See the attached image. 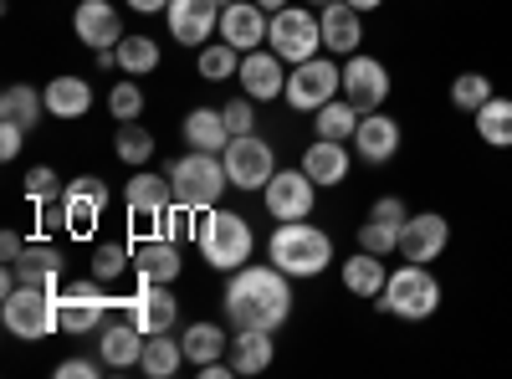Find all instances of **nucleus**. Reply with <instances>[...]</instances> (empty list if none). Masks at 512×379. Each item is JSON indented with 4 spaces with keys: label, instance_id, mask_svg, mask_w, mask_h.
<instances>
[{
    "label": "nucleus",
    "instance_id": "obj_27",
    "mask_svg": "<svg viewBox=\"0 0 512 379\" xmlns=\"http://www.w3.org/2000/svg\"><path fill=\"white\" fill-rule=\"evenodd\" d=\"M277 344L267 328H236V344H231V369L236 374H262L272 364Z\"/></svg>",
    "mask_w": 512,
    "mask_h": 379
},
{
    "label": "nucleus",
    "instance_id": "obj_29",
    "mask_svg": "<svg viewBox=\"0 0 512 379\" xmlns=\"http://www.w3.org/2000/svg\"><path fill=\"white\" fill-rule=\"evenodd\" d=\"M41 93H47V113H52V118H67V123L93 108V88H88L82 77H52Z\"/></svg>",
    "mask_w": 512,
    "mask_h": 379
},
{
    "label": "nucleus",
    "instance_id": "obj_14",
    "mask_svg": "<svg viewBox=\"0 0 512 379\" xmlns=\"http://www.w3.org/2000/svg\"><path fill=\"white\" fill-rule=\"evenodd\" d=\"M451 246V221L436 216V210H420V216H410L400 226V257L405 262H441V251Z\"/></svg>",
    "mask_w": 512,
    "mask_h": 379
},
{
    "label": "nucleus",
    "instance_id": "obj_33",
    "mask_svg": "<svg viewBox=\"0 0 512 379\" xmlns=\"http://www.w3.org/2000/svg\"><path fill=\"white\" fill-rule=\"evenodd\" d=\"M359 118H364V113H359L349 98H333V103H323V108L313 113V139H354Z\"/></svg>",
    "mask_w": 512,
    "mask_h": 379
},
{
    "label": "nucleus",
    "instance_id": "obj_50",
    "mask_svg": "<svg viewBox=\"0 0 512 379\" xmlns=\"http://www.w3.org/2000/svg\"><path fill=\"white\" fill-rule=\"evenodd\" d=\"M349 6H354V11H379L384 0H349Z\"/></svg>",
    "mask_w": 512,
    "mask_h": 379
},
{
    "label": "nucleus",
    "instance_id": "obj_1",
    "mask_svg": "<svg viewBox=\"0 0 512 379\" xmlns=\"http://www.w3.org/2000/svg\"><path fill=\"white\" fill-rule=\"evenodd\" d=\"M226 318L236 328H267L277 333L292 318V277L282 267H236L226 282Z\"/></svg>",
    "mask_w": 512,
    "mask_h": 379
},
{
    "label": "nucleus",
    "instance_id": "obj_49",
    "mask_svg": "<svg viewBox=\"0 0 512 379\" xmlns=\"http://www.w3.org/2000/svg\"><path fill=\"white\" fill-rule=\"evenodd\" d=\"M128 11H139V16H164L169 11V0H123Z\"/></svg>",
    "mask_w": 512,
    "mask_h": 379
},
{
    "label": "nucleus",
    "instance_id": "obj_51",
    "mask_svg": "<svg viewBox=\"0 0 512 379\" xmlns=\"http://www.w3.org/2000/svg\"><path fill=\"white\" fill-rule=\"evenodd\" d=\"M262 11H282V6H292V0H256Z\"/></svg>",
    "mask_w": 512,
    "mask_h": 379
},
{
    "label": "nucleus",
    "instance_id": "obj_36",
    "mask_svg": "<svg viewBox=\"0 0 512 379\" xmlns=\"http://www.w3.org/2000/svg\"><path fill=\"white\" fill-rule=\"evenodd\" d=\"M241 57H246V52H236L231 41H205L200 57H195V67H200L205 82H226V77L241 72Z\"/></svg>",
    "mask_w": 512,
    "mask_h": 379
},
{
    "label": "nucleus",
    "instance_id": "obj_44",
    "mask_svg": "<svg viewBox=\"0 0 512 379\" xmlns=\"http://www.w3.org/2000/svg\"><path fill=\"white\" fill-rule=\"evenodd\" d=\"M221 118H226V129H231V139L251 134V129H256V98H231V103L221 108Z\"/></svg>",
    "mask_w": 512,
    "mask_h": 379
},
{
    "label": "nucleus",
    "instance_id": "obj_45",
    "mask_svg": "<svg viewBox=\"0 0 512 379\" xmlns=\"http://www.w3.org/2000/svg\"><path fill=\"white\" fill-rule=\"evenodd\" d=\"M103 369H108L103 359H82V354H72V359H62V364H57V374H62V379H98Z\"/></svg>",
    "mask_w": 512,
    "mask_h": 379
},
{
    "label": "nucleus",
    "instance_id": "obj_24",
    "mask_svg": "<svg viewBox=\"0 0 512 379\" xmlns=\"http://www.w3.org/2000/svg\"><path fill=\"white\" fill-rule=\"evenodd\" d=\"M16 272H21V282H26V287L62 292V251H57L47 236H36V241H26V251H21Z\"/></svg>",
    "mask_w": 512,
    "mask_h": 379
},
{
    "label": "nucleus",
    "instance_id": "obj_47",
    "mask_svg": "<svg viewBox=\"0 0 512 379\" xmlns=\"http://www.w3.org/2000/svg\"><path fill=\"white\" fill-rule=\"evenodd\" d=\"M26 144V129H16V123H0V159H16Z\"/></svg>",
    "mask_w": 512,
    "mask_h": 379
},
{
    "label": "nucleus",
    "instance_id": "obj_43",
    "mask_svg": "<svg viewBox=\"0 0 512 379\" xmlns=\"http://www.w3.org/2000/svg\"><path fill=\"white\" fill-rule=\"evenodd\" d=\"M108 113L113 123H134L144 113V93H139V82H113V93H108Z\"/></svg>",
    "mask_w": 512,
    "mask_h": 379
},
{
    "label": "nucleus",
    "instance_id": "obj_3",
    "mask_svg": "<svg viewBox=\"0 0 512 379\" xmlns=\"http://www.w3.org/2000/svg\"><path fill=\"white\" fill-rule=\"evenodd\" d=\"M169 185H175V200H180L185 210L205 216V210H216L221 195L231 190V175H226V159H221V154L190 149V154H180L175 164H169Z\"/></svg>",
    "mask_w": 512,
    "mask_h": 379
},
{
    "label": "nucleus",
    "instance_id": "obj_9",
    "mask_svg": "<svg viewBox=\"0 0 512 379\" xmlns=\"http://www.w3.org/2000/svg\"><path fill=\"white\" fill-rule=\"evenodd\" d=\"M221 159H226V175H231L236 190H267V180L277 175V154H272V144H267V139H256V134L231 139V144L221 149Z\"/></svg>",
    "mask_w": 512,
    "mask_h": 379
},
{
    "label": "nucleus",
    "instance_id": "obj_41",
    "mask_svg": "<svg viewBox=\"0 0 512 379\" xmlns=\"http://www.w3.org/2000/svg\"><path fill=\"white\" fill-rule=\"evenodd\" d=\"M62 190H67V185L57 180L52 164H31V170H26V200H31V205H57Z\"/></svg>",
    "mask_w": 512,
    "mask_h": 379
},
{
    "label": "nucleus",
    "instance_id": "obj_21",
    "mask_svg": "<svg viewBox=\"0 0 512 379\" xmlns=\"http://www.w3.org/2000/svg\"><path fill=\"white\" fill-rule=\"evenodd\" d=\"M272 31V11H262L256 0H236L221 11V41H231L236 52H256Z\"/></svg>",
    "mask_w": 512,
    "mask_h": 379
},
{
    "label": "nucleus",
    "instance_id": "obj_52",
    "mask_svg": "<svg viewBox=\"0 0 512 379\" xmlns=\"http://www.w3.org/2000/svg\"><path fill=\"white\" fill-rule=\"evenodd\" d=\"M303 6H318V11H323V6H328V0H303Z\"/></svg>",
    "mask_w": 512,
    "mask_h": 379
},
{
    "label": "nucleus",
    "instance_id": "obj_48",
    "mask_svg": "<svg viewBox=\"0 0 512 379\" xmlns=\"http://www.w3.org/2000/svg\"><path fill=\"white\" fill-rule=\"evenodd\" d=\"M21 251H26V241H21L16 231H6V236H0V257H6V262H21Z\"/></svg>",
    "mask_w": 512,
    "mask_h": 379
},
{
    "label": "nucleus",
    "instance_id": "obj_8",
    "mask_svg": "<svg viewBox=\"0 0 512 379\" xmlns=\"http://www.w3.org/2000/svg\"><path fill=\"white\" fill-rule=\"evenodd\" d=\"M267 47H272L287 67H297V62L318 57V47H323V26H318V16H313L308 6H282V11H272Z\"/></svg>",
    "mask_w": 512,
    "mask_h": 379
},
{
    "label": "nucleus",
    "instance_id": "obj_53",
    "mask_svg": "<svg viewBox=\"0 0 512 379\" xmlns=\"http://www.w3.org/2000/svg\"><path fill=\"white\" fill-rule=\"evenodd\" d=\"M216 6H221V11H226V6H236V0H216Z\"/></svg>",
    "mask_w": 512,
    "mask_h": 379
},
{
    "label": "nucleus",
    "instance_id": "obj_42",
    "mask_svg": "<svg viewBox=\"0 0 512 379\" xmlns=\"http://www.w3.org/2000/svg\"><path fill=\"white\" fill-rule=\"evenodd\" d=\"M359 246L364 251H374V257H390V251H400V226L395 221H364L359 226Z\"/></svg>",
    "mask_w": 512,
    "mask_h": 379
},
{
    "label": "nucleus",
    "instance_id": "obj_37",
    "mask_svg": "<svg viewBox=\"0 0 512 379\" xmlns=\"http://www.w3.org/2000/svg\"><path fill=\"white\" fill-rule=\"evenodd\" d=\"M113 154L123 164H134V170H144V164L154 159V134L139 129V118L134 123H118V134H113Z\"/></svg>",
    "mask_w": 512,
    "mask_h": 379
},
{
    "label": "nucleus",
    "instance_id": "obj_19",
    "mask_svg": "<svg viewBox=\"0 0 512 379\" xmlns=\"http://www.w3.org/2000/svg\"><path fill=\"white\" fill-rule=\"evenodd\" d=\"M400 139H405V134H400V123H395L390 113H379V108H374V113L359 118V129H354L349 144H354V154H359L364 164H390V159L400 154Z\"/></svg>",
    "mask_w": 512,
    "mask_h": 379
},
{
    "label": "nucleus",
    "instance_id": "obj_12",
    "mask_svg": "<svg viewBox=\"0 0 512 379\" xmlns=\"http://www.w3.org/2000/svg\"><path fill=\"white\" fill-rule=\"evenodd\" d=\"M123 308H128V323H139L144 333H169L180 318V298L169 292V282H149V277H139L134 298Z\"/></svg>",
    "mask_w": 512,
    "mask_h": 379
},
{
    "label": "nucleus",
    "instance_id": "obj_38",
    "mask_svg": "<svg viewBox=\"0 0 512 379\" xmlns=\"http://www.w3.org/2000/svg\"><path fill=\"white\" fill-rule=\"evenodd\" d=\"M113 57H118V67H123L128 77H144V72L159 67V41H149V36H123L118 47H113Z\"/></svg>",
    "mask_w": 512,
    "mask_h": 379
},
{
    "label": "nucleus",
    "instance_id": "obj_46",
    "mask_svg": "<svg viewBox=\"0 0 512 379\" xmlns=\"http://www.w3.org/2000/svg\"><path fill=\"white\" fill-rule=\"evenodd\" d=\"M369 216H374V221H395V226H405V221H410V210H405L400 195H379V200L369 205Z\"/></svg>",
    "mask_w": 512,
    "mask_h": 379
},
{
    "label": "nucleus",
    "instance_id": "obj_10",
    "mask_svg": "<svg viewBox=\"0 0 512 379\" xmlns=\"http://www.w3.org/2000/svg\"><path fill=\"white\" fill-rule=\"evenodd\" d=\"M267 200V216L272 221H308L313 216V205H318V185L308 180V170L297 164V170H277L262 190Z\"/></svg>",
    "mask_w": 512,
    "mask_h": 379
},
{
    "label": "nucleus",
    "instance_id": "obj_5",
    "mask_svg": "<svg viewBox=\"0 0 512 379\" xmlns=\"http://www.w3.org/2000/svg\"><path fill=\"white\" fill-rule=\"evenodd\" d=\"M379 308L390 318H405V323H425L436 308H441V282L425 262H405L400 272H390L379 292Z\"/></svg>",
    "mask_w": 512,
    "mask_h": 379
},
{
    "label": "nucleus",
    "instance_id": "obj_26",
    "mask_svg": "<svg viewBox=\"0 0 512 379\" xmlns=\"http://www.w3.org/2000/svg\"><path fill=\"white\" fill-rule=\"evenodd\" d=\"M41 113H47V93L31 88V82H11L6 93H0V123H16V129H36Z\"/></svg>",
    "mask_w": 512,
    "mask_h": 379
},
{
    "label": "nucleus",
    "instance_id": "obj_11",
    "mask_svg": "<svg viewBox=\"0 0 512 379\" xmlns=\"http://www.w3.org/2000/svg\"><path fill=\"white\" fill-rule=\"evenodd\" d=\"M108 210V185L98 175H77L67 190H62V231L67 236H93L98 221Z\"/></svg>",
    "mask_w": 512,
    "mask_h": 379
},
{
    "label": "nucleus",
    "instance_id": "obj_40",
    "mask_svg": "<svg viewBox=\"0 0 512 379\" xmlns=\"http://www.w3.org/2000/svg\"><path fill=\"white\" fill-rule=\"evenodd\" d=\"M487 98H492V77H487V72H461V77L451 82V103H456L461 113H477Z\"/></svg>",
    "mask_w": 512,
    "mask_h": 379
},
{
    "label": "nucleus",
    "instance_id": "obj_35",
    "mask_svg": "<svg viewBox=\"0 0 512 379\" xmlns=\"http://www.w3.org/2000/svg\"><path fill=\"white\" fill-rule=\"evenodd\" d=\"M103 313H108V303L77 298V292L62 287V333H98L103 328Z\"/></svg>",
    "mask_w": 512,
    "mask_h": 379
},
{
    "label": "nucleus",
    "instance_id": "obj_25",
    "mask_svg": "<svg viewBox=\"0 0 512 379\" xmlns=\"http://www.w3.org/2000/svg\"><path fill=\"white\" fill-rule=\"evenodd\" d=\"M180 246L169 236H149L144 246H134V272L149 277V282H175L180 277Z\"/></svg>",
    "mask_w": 512,
    "mask_h": 379
},
{
    "label": "nucleus",
    "instance_id": "obj_20",
    "mask_svg": "<svg viewBox=\"0 0 512 379\" xmlns=\"http://www.w3.org/2000/svg\"><path fill=\"white\" fill-rule=\"evenodd\" d=\"M349 164H354V144L349 139H313L303 149V170L318 190H333L349 180Z\"/></svg>",
    "mask_w": 512,
    "mask_h": 379
},
{
    "label": "nucleus",
    "instance_id": "obj_31",
    "mask_svg": "<svg viewBox=\"0 0 512 379\" xmlns=\"http://www.w3.org/2000/svg\"><path fill=\"white\" fill-rule=\"evenodd\" d=\"M472 118H477V139H482V144L512 149V98H497V93H492Z\"/></svg>",
    "mask_w": 512,
    "mask_h": 379
},
{
    "label": "nucleus",
    "instance_id": "obj_23",
    "mask_svg": "<svg viewBox=\"0 0 512 379\" xmlns=\"http://www.w3.org/2000/svg\"><path fill=\"white\" fill-rule=\"evenodd\" d=\"M123 205H128V216H134L139 226H149V221H159L164 210L175 205V185H169V175L159 180V175L139 170L134 180H128V190H123Z\"/></svg>",
    "mask_w": 512,
    "mask_h": 379
},
{
    "label": "nucleus",
    "instance_id": "obj_13",
    "mask_svg": "<svg viewBox=\"0 0 512 379\" xmlns=\"http://www.w3.org/2000/svg\"><path fill=\"white\" fill-rule=\"evenodd\" d=\"M344 98H349L359 113L384 108V98H390V67H384L379 57L354 52V57L344 62Z\"/></svg>",
    "mask_w": 512,
    "mask_h": 379
},
{
    "label": "nucleus",
    "instance_id": "obj_7",
    "mask_svg": "<svg viewBox=\"0 0 512 379\" xmlns=\"http://www.w3.org/2000/svg\"><path fill=\"white\" fill-rule=\"evenodd\" d=\"M287 108L297 113H318L323 103L333 98H344V67H333L328 57H308V62H297L287 72Z\"/></svg>",
    "mask_w": 512,
    "mask_h": 379
},
{
    "label": "nucleus",
    "instance_id": "obj_34",
    "mask_svg": "<svg viewBox=\"0 0 512 379\" xmlns=\"http://www.w3.org/2000/svg\"><path fill=\"white\" fill-rule=\"evenodd\" d=\"M180 344H185V359H190V364H210V359H221V354L231 349V339H226L221 323H190V328L180 333Z\"/></svg>",
    "mask_w": 512,
    "mask_h": 379
},
{
    "label": "nucleus",
    "instance_id": "obj_28",
    "mask_svg": "<svg viewBox=\"0 0 512 379\" xmlns=\"http://www.w3.org/2000/svg\"><path fill=\"white\" fill-rule=\"evenodd\" d=\"M384 282H390V272H384V257H374V251H354V257L344 262V287L354 292V298H374L379 303V292Z\"/></svg>",
    "mask_w": 512,
    "mask_h": 379
},
{
    "label": "nucleus",
    "instance_id": "obj_39",
    "mask_svg": "<svg viewBox=\"0 0 512 379\" xmlns=\"http://www.w3.org/2000/svg\"><path fill=\"white\" fill-rule=\"evenodd\" d=\"M128 267H134V246L128 241H103L93 251V277H103V282H118Z\"/></svg>",
    "mask_w": 512,
    "mask_h": 379
},
{
    "label": "nucleus",
    "instance_id": "obj_17",
    "mask_svg": "<svg viewBox=\"0 0 512 379\" xmlns=\"http://www.w3.org/2000/svg\"><path fill=\"white\" fill-rule=\"evenodd\" d=\"M236 77H241V93H246V98H256V103H277V98L287 93V62H282L272 47L246 52Z\"/></svg>",
    "mask_w": 512,
    "mask_h": 379
},
{
    "label": "nucleus",
    "instance_id": "obj_6",
    "mask_svg": "<svg viewBox=\"0 0 512 379\" xmlns=\"http://www.w3.org/2000/svg\"><path fill=\"white\" fill-rule=\"evenodd\" d=\"M0 313H6V328L16 339H47V333H62V292H41L21 282L16 292H6Z\"/></svg>",
    "mask_w": 512,
    "mask_h": 379
},
{
    "label": "nucleus",
    "instance_id": "obj_15",
    "mask_svg": "<svg viewBox=\"0 0 512 379\" xmlns=\"http://www.w3.org/2000/svg\"><path fill=\"white\" fill-rule=\"evenodd\" d=\"M72 31H77L82 47H93V52H113L118 41L128 36V31H123V16L113 11V0H77Z\"/></svg>",
    "mask_w": 512,
    "mask_h": 379
},
{
    "label": "nucleus",
    "instance_id": "obj_18",
    "mask_svg": "<svg viewBox=\"0 0 512 379\" xmlns=\"http://www.w3.org/2000/svg\"><path fill=\"white\" fill-rule=\"evenodd\" d=\"M318 26H323V52L333 57H354L364 47V11H354L349 0H328L318 11Z\"/></svg>",
    "mask_w": 512,
    "mask_h": 379
},
{
    "label": "nucleus",
    "instance_id": "obj_30",
    "mask_svg": "<svg viewBox=\"0 0 512 379\" xmlns=\"http://www.w3.org/2000/svg\"><path fill=\"white\" fill-rule=\"evenodd\" d=\"M185 144H190V149H205V154H221V149L231 144V129H226L221 108H195V113H185Z\"/></svg>",
    "mask_w": 512,
    "mask_h": 379
},
{
    "label": "nucleus",
    "instance_id": "obj_4",
    "mask_svg": "<svg viewBox=\"0 0 512 379\" xmlns=\"http://www.w3.org/2000/svg\"><path fill=\"white\" fill-rule=\"evenodd\" d=\"M195 246H200L205 267L236 272V267L251 262L256 236H251V221H246V216H236V210H221V205H216V210H205V216H200V226H195Z\"/></svg>",
    "mask_w": 512,
    "mask_h": 379
},
{
    "label": "nucleus",
    "instance_id": "obj_32",
    "mask_svg": "<svg viewBox=\"0 0 512 379\" xmlns=\"http://www.w3.org/2000/svg\"><path fill=\"white\" fill-rule=\"evenodd\" d=\"M180 364H185V344L175 339V333H149L139 369H144L149 379H169V374H180Z\"/></svg>",
    "mask_w": 512,
    "mask_h": 379
},
{
    "label": "nucleus",
    "instance_id": "obj_22",
    "mask_svg": "<svg viewBox=\"0 0 512 379\" xmlns=\"http://www.w3.org/2000/svg\"><path fill=\"white\" fill-rule=\"evenodd\" d=\"M144 344H149V333H144L139 323H128V318L98 328V359H103L108 369H139Z\"/></svg>",
    "mask_w": 512,
    "mask_h": 379
},
{
    "label": "nucleus",
    "instance_id": "obj_16",
    "mask_svg": "<svg viewBox=\"0 0 512 379\" xmlns=\"http://www.w3.org/2000/svg\"><path fill=\"white\" fill-rule=\"evenodd\" d=\"M169 36L180 41V47H205L210 36L221 31V6L216 0H169Z\"/></svg>",
    "mask_w": 512,
    "mask_h": 379
},
{
    "label": "nucleus",
    "instance_id": "obj_2",
    "mask_svg": "<svg viewBox=\"0 0 512 379\" xmlns=\"http://www.w3.org/2000/svg\"><path fill=\"white\" fill-rule=\"evenodd\" d=\"M272 251V267H282L292 282L297 277H323L328 262H333V236L318 231L313 221H282L267 241Z\"/></svg>",
    "mask_w": 512,
    "mask_h": 379
}]
</instances>
